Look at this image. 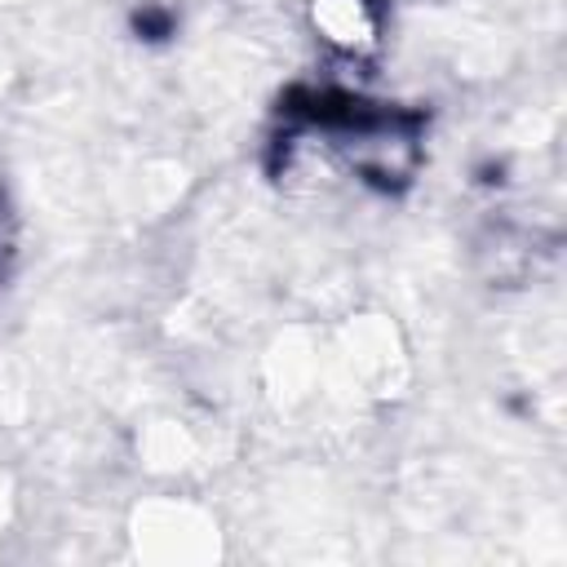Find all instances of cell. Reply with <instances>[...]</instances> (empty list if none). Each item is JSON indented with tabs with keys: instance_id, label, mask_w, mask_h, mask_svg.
<instances>
[{
	"instance_id": "6da1fadb",
	"label": "cell",
	"mask_w": 567,
	"mask_h": 567,
	"mask_svg": "<svg viewBox=\"0 0 567 567\" xmlns=\"http://www.w3.org/2000/svg\"><path fill=\"white\" fill-rule=\"evenodd\" d=\"M315 22L337 44H368L372 40V13L363 0H315Z\"/></svg>"
}]
</instances>
